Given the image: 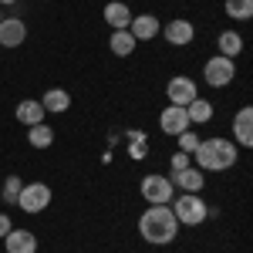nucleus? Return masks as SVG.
Listing matches in <instances>:
<instances>
[{"instance_id":"nucleus-1","label":"nucleus","mask_w":253,"mask_h":253,"mask_svg":"<svg viewBox=\"0 0 253 253\" xmlns=\"http://www.w3.org/2000/svg\"><path fill=\"white\" fill-rule=\"evenodd\" d=\"M193 159H196V169H203V172H226V169L236 166L240 149H236L233 138L213 135V138H203V142L196 145Z\"/></svg>"},{"instance_id":"nucleus-2","label":"nucleus","mask_w":253,"mask_h":253,"mask_svg":"<svg viewBox=\"0 0 253 253\" xmlns=\"http://www.w3.org/2000/svg\"><path fill=\"white\" fill-rule=\"evenodd\" d=\"M138 236L149 247H169L179 236V223L172 216V206H149L138 216Z\"/></svg>"},{"instance_id":"nucleus-3","label":"nucleus","mask_w":253,"mask_h":253,"mask_svg":"<svg viewBox=\"0 0 253 253\" xmlns=\"http://www.w3.org/2000/svg\"><path fill=\"white\" fill-rule=\"evenodd\" d=\"M172 216L179 226H203L206 223V216H210V206H206V199L199 193H179L172 196Z\"/></svg>"},{"instance_id":"nucleus-4","label":"nucleus","mask_w":253,"mask_h":253,"mask_svg":"<svg viewBox=\"0 0 253 253\" xmlns=\"http://www.w3.org/2000/svg\"><path fill=\"white\" fill-rule=\"evenodd\" d=\"M51 199H54V193H51L47 182H24V186H20V196H17V206L24 213L38 216L51 206Z\"/></svg>"},{"instance_id":"nucleus-5","label":"nucleus","mask_w":253,"mask_h":253,"mask_svg":"<svg viewBox=\"0 0 253 253\" xmlns=\"http://www.w3.org/2000/svg\"><path fill=\"white\" fill-rule=\"evenodd\" d=\"M138 193H142V199L149 203V206H169L172 203V182H169V175H156V172H149L142 182H138Z\"/></svg>"},{"instance_id":"nucleus-6","label":"nucleus","mask_w":253,"mask_h":253,"mask_svg":"<svg viewBox=\"0 0 253 253\" xmlns=\"http://www.w3.org/2000/svg\"><path fill=\"white\" fill-rule=\"evenodd\" d=\"M203 81L210 88H226L236 81V61L233 58H223V54H213V58L203 64Z\"/></svg>"},{"instance_id":"nucleus-7","label":"nucleus","mask_w":253,"mask_h":253,"mask_svg":"<svg viewBox=\"0 0 253 253\" xmlns=\"http://www.w3.org/2000/svg\"><path fill=\"white\" fill-rule=\"evenodd\" d=\"M166 98H169V105L186 108L193 98H199V84H196L193 78H186V75H175V78H169V84H166Z\"/></svg>"},{"instance_id":"nucleus-8","label":"nucleus","mask_w":253,"mask_h":253,"mask_svg":"<svg viewBox=\"0 0 253 253\" xmlns=\"http://www.w3.org/2000/svg\"><path fill=\"white\" fill-rule=\"evenodd\" d=\"M169 182H172V189H179V193H203L206 189V172L196 169V166H186L179 172H169Z\"/></svg>"},{"instance_id":"nucleus-9","label":"nucleus","mask_w":253,"mask_h":253,"mask_svg":"<svg viewBox=\"0 0 253 253\" xmlns=\"http://www.w3.org/2000/svg\"><path fill=\"white\" fill-rule=\"evenodd\" d=\"M159 34L169 41L172 47H186V44H193V41H196V24H193V20H186V17H175V20H169Z\"/></svg>"},{"instance_id":"nucleus-10","label":"nucleus","mask_w":253,"mask_h":253,"mask_svg":"<svg viewBox=\"0 0 253 253\" xmlns=\"http://www.w3.org/2000/svg\"><path fill=\"white\" fill-rule=\"evenodd\" d=\"M159 128L166 132V135H179V132H186V128H193L189 125V115H186V108H179V105H166L162 112H159Z\"/></svg>"},{"instance_id":"nucleus-11","label":"nucleus","mask_w":253,"mask_h":253,"mask_svg":"<svg viewBox=\"0 0 253 253\" xmlns=\"http://www.w3.org/2000/svg\"><path fill=\"white\" fill-rule=\"evenodd\" d=\"M233 142H236V149H250L253 145V108L250 105H243L233 115Z\"/></svg>"},{"instance_id":"nucleus-12","label":"nucleus","mask_w":253,"mask_h":253,"mask_svg":"<svg viewBox=\"0 0 253 253\" xmlns=\"http://www.w3.org/2000/svg\"><path fill=\"white\" fill-rule=\"evenodd\" d=\"M159 31H162V24H159L156 14H135L132 17V24H128V34L142 44V41H156Z\"/></svg>"},{"instance_id":"nucleus-13","label":"nucleus","mask_w":253,"mask_h":253,"mask_svg":"<svg viewBox=\"0 0 253 253\" xmlns=\"http://www.w3.org/2000/svg\"><path fill=\"white\" fill-rule=\"evenodd\" d=\"M27 41V24L20 17H3L0 20V47H20Z\"/></svg>"},{"instance_id":"nucleus-14","label":"nucleus","mask_w":253,"mask_h":253,"mask_svg":"<svg viewBox=\"0 0 253 253\" xmlns=\"http://www.w3.org/2000/svg\"><path fill=\"white\" fill-rule=\"evenodd\" d=\"M3 250L7 253H34L38 250V236L24 226H14L10 233L3 236Z\"/></svg>"},{"instance_id":"nucleus-15","label":"nucleus","mask_w":253,"mask_h":253,"mask_svg":"<svg viewBox=\"0 0 253 253\" xmlns=\"http://www.w3.org/2000/svg\"><path fill=\"white\" fill-rule=\"evenodd\" d=\"M105 24L112 27V31H128V24H132V10H128V3H122V0H112V3H105Z\"/></svg>"},{"instance_id":"nucleus-16","label":"nucleus","mask_w":253,"mask_h":253,"mask_svg":"<svg viewBox=\"0 0 253 253\" xmlns=\"http://www.w3.org/2000/svg\"><path fill=\"white\" fill-rule=\"evenodd\" d=\"M14 115H17V122L20 125H38V122H44V105H41L38 98H24V101H17V108H14Z\"/></svg>"},{"instance_id":"nucleus-17","label":"nucleus","mask_w":253,"mask_h":253,"mask_svg":"<svg viewBox=\"0 0 253 253\" xmlns=\"http://www.w3.org/2000/svg\"><path fill=\"white\" fill-rule=\"evenodd\" d=\"M41 105H44V112H51V115H64L68 108H71V91H64V88H47L44 98H38Z\"/></svg>"},{"instance_id":"nucleus-18","label":"nucleus","mask_w":253,"mask_h":253,"mask_svg":"<svg viewBox=\"0 0 253 253\" xmlns=\"http://www.w3.org/2000/svg\"><path fill=\"white\" fill-rule=\"evenodd\" d=\"M186 115H189V125H210L216 115L213 101L210 98H193L189 105H186Z\"/></svg>"},{"instance_id":"nucleus-19","label":"nucleus","mask_w":253,"mask_h":253,"mask_svg":"<svg viewBox=\"0 0 253 253\" xmlns=\"http://www.w3.org/2000/svg\"><path fill=\"white\" fill-rule=\"evenodd\" d=\"M216 51L223 54V58H240L243 54V34H236V31H223L219 38H216Z\"/></svg>"},{"instance_id":"nucleus-20","label":"nucleus","mask_w":253,"mask_h":253,"mask_svg":"<svg viewBox=\"0 0 253 253\" xmlns=\"http://www.w3.org/2000/svg\"><path fill=\"white\" fill-rule=\"evenodd\" d=\"M108 47H112V54L115 58H132L138 47V41L128 34V31H112V38H108Z\"/></svg>"},{"instance_id":"nucleus-21","label":"nucleus","mask_w":253,"mask_h":253,"mask_svg":"<svg viewBox=\"0 0 253 253\" xmlns=\"http://www.w3.org/2000/svg\"><path fill=\"white\" fill-rule=\"evenodd\" d=\"M27 142H31V149H51V145H54V128L44 125V122H38V125L27 128Z\"/></svg>"},{"instance_id":"nucleus-22","label":"nucleus","mask_w":253,"mask_h":253,"mask_svg":"<svg viewBox=\"0 0 253 253\" xmlns=\"http://www.w3.org/2000/svg\"><path fill=\"white\" fill-rule=\"evenodd\" d=\"M223 10L230 20H253V0H226Z\"/></svg>"},{"instance_id":"nucleus-23","label":"nucleus","mask_w":253,"mask_h":253,"mask_svg":"<svg viewBox=\"0 0 253 253\" xmlns=\"http://www.w3.org/2000/svg\"><path fill=\"white\" fill-rule=\"evenodd\" d=\"M20 186H24V182H20L17 175H7V179H3V189H0V199H3L7 206H14L17 196H20Z\"/></svg>"},{"instance_id":"nucleus-24","label":"nucleus","mask_w":253,"mask_h":253,"mask_svg":"<svg viewBox=\"0 0 253 253\" xmlns=\"http://www.w3.org/2000/svg\"><path fill=\"white\" fill-rule=\"evenodd\" d=\"M175 138H179V152H186V156H193V152H196V145L203 142L196 128H186V132H179Z\"/></svg>"},{"instance_id":"nucleus-25","label":"nucleus","mask_w":253,"mask_h":253,"mask_svg":"<svg viewBox=\"0 0 253 253\" xmlns=\"http://www.w3.org/2000/svg\"><path fill=\"white\" fill-rule=\"evenodd\" d=\"M169 166H172V172H179V169L193 166V156H186V152H172V159H169Z\"/></svg>"},{"instance_id":"nucleus-26","label":"nucleus","mask_w":253,"mask_h":253,"mask_svg":"<svg viewBox=\"0 0 253 253\" xmlns=\"http://www.w3.org/2000/svg\"><path fill=\"white\" fill-rule=\"evenodd\" d=\"M132 159H145V149H142V135H138V132H132Z\"/></svg>"},{"instance_id":"nucleus-27","label":"nucleus","mask_w":253,"mask_h":253,"mask_svg":"<svg viewBox=\"0 0 253 253\" xmlns=\"http://www.w3.org/2000/svg\"><path fill=\"white\" fill-rule=\"evenodd\" d=\"M10 230H14V223H10V216H7V213H0V240H3V236L10 233Z\"/></svg>"},{"instance_id":"nucleus-28","label":"nucleus","mask_w":253,"mask_h":253,"mask_svg":"<svg viewBox=\"0 0 253 253\" xmlns=\"http://www.w3.org/2000/svg\"><path fill=\"white\" fill-rule=\"evenodd\" d=\"M0 3H17V0H0Z\"/></svg>"},{"instance_id":"nucleus-29","label":"nucleus","mask_w":253,"mask_h":253,"mask_svg":"<svg viewBox=\"0 0 253 253\" xmlns=\"http://www.w3.org/2000/svg\"><path fill=\"white\" fill-rule=\"evenodd\" d=\"M0 20H3V14H0Z\"/></svg>"}]
</instances>
